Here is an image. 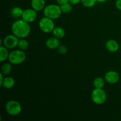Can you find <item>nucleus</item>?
<instances>
[{"mask_svg":"<svg viewBox=\"0 0 121 121\" xmlns=\"http://www.w3.org/2000/svg\"><path fill=\"white\" fill-rule=\"evenodd\" d=\"M105 80L106 82L111 85L116 84L119 80V75L115 71H109L105 74Z\"/></svg>","mask_w":121,"mask_h":121,"instance_id":"nucleus-9","label":"nucleus"},{"mask_svg":"<svg viewBox=\"0 0 121 121\" xmlns=\"http://www.w3.org/2000/svg\"><path fill=\"white\" fill-rule=\"evenodd\" d=\"M60 7L62 13H65V14L70 13L72 11V9H73L72 4L70 3L69 2L65 4L61 5H60Z\"/></svg>","mask_w":121,"mask_h":121,"instance_id":"nucleus-20","label":"nucleus"},{"mask_svg":"<svg viewBox=\"0 0 121 121\" xmlns=\"http://www.w3.org/2000/svg\"><path fill=\"white\" fill-rule=\"evenodd\" d=\"M56 1L59 5H61L65 4L69 2V0H56Z\"/></svg>","mask_w":121,"mask_h":121,"instance_id":"nucleus-24","label":"nucleus"},{"mask_svg":"<svg viewBox=\"0 0 121 121\" xmlns=\"http://www.w3.org/2000/svg\"><path fill=\"white\" fill-rule=\"evenodd\" d=\"M52 33L54 37L59 39H63L66 34V31H65V29L61 27H55Z\"/></svg>","mask_w":121,"mask_h":121,"instance_id":"nucleus-15","label":"nucleus"},{"mask_svg":"<svg viewBox=\"0 0 121 121\" xmlns=\"http://www.w3.org/2000/svg\"><path fill=\"white\" fill-rule=\"evenodd\" d=\"M39 26L41 31L46 34L52 33L55 28L53 20L46 16L40 19L39 22Z\"/></svg>","mask_w":121,"mask_h":121,"instance_id":"nucleus-6","label":"nucleus"},{"mask_svg":"<svg viewBox=\"0 0 121 121\" xmlns=\"http://www.w3.org/2000/svg\"><path fill=\"white\" fill-rule=\"evenodd\" d=\"M19 38L14 34H9L4 38L2 40L3 46L8 49H13L18 46L19 41Z\"/></svg>","mask_w":121,"mask_h":121,"instance_id":"nucleus-7","label":"nucleus"},{"mask_svg":"<svg viewBox=\"0 0 121 121\" xmlns=\"http://www.w3.org/2000/svg\"><path fill=\"white\" fill-rule=\"evenodd\" d=\"M115 5L117 9L121 11V0H117L115 2Z\"/></svg>","mask_w":121,"mask_h":121,"instance_id":"nucleus-23","label":"nucleus"},{"mask_svg":"<svg viewBox=\"0 0 121 121\" xmlns=\"http://www.w3.org/2000/svg\"><path fill=\"white\" fill-rule=\"evenodd\" d=\"M46 45L47 47L52 50L56 49L60 46V41L59 39L56 37H50L46 40Z\"/></svg>","mask_w":121,"mask_h":121,"instance_id":"nucleus-11","label":"nucleus"},{"mask_svg":"<svg viewBox=\"0 0 121 121\" xmlns=\"http://www.w3.org/2000/svg\"><path fill=\"white\" fill-rule=\"evenodd\" d=\"M31 8L36 11H41L44 9L46 7L45 0H31Z\"/></svg>","mask_w":121,"mask_h":121,"instance_id":"nucleus-12","label":"nucleus"},{"mask_svg":"<svg viewBox=\"0 0 121 121\" xmlns=\"http://www.w3.org/2000/svg\"><path fill=\"white\" fill-rule=\"evenodd\" d=\"M69 2L72 5H78L81 2V0H69Z\"/></svg>","mask_w":121,"mask_h":121,"instance_id":"nucleus-25","label":"nucleus"},{"mask_svg":"<svg viewBox=\"0 0 121 121\" xmlns=\"http://www.w3.org/2000/svg\"><path fill=\"white\" fill-rule=\"evenodd\" d=\"M12 70V64L10 63H5L1 66V73L4 76H8Z\"/></svg>","mask_w":121,"mask_h":121,"instance_id":"nucleus-17","label":"nucleus"},{"mask_svg":"<svg viewBox=\"0 0 121 121\" xmlns=\"http://www.w3.org/2000/svg\"><path fill=\"white\" fill-rule=\"evenodd\" d=\"M97 1H98V2H100V3H103V2H105L106 1H107L108 0H97Z\"/></svg>","mask_w":121,"mask_h":121,"instance_id":"nucleus-27","label":"nucleus"},{"mask_svg":"<svg viewBox=\"0 0 121 121\" xmlns=\"http://www.w3.org/2000/svg\"><path fill=\"white\" fill-rule=\"evenodd\" d=\"M44 16L52 19L57 20L60 17L62 11L59 4H49L46 6L43 9Z\"/></svg>","mask_w":121,"mask_h":121,"instance_id":"nucleus-2","label":"nucleus"},{"mask_svg":"<svg viewBox=\"0 0 121 121\" xmlns=\"http://www.w3.org/2000/svg\"><path fill=\"white\" fill-rule=\"evenodd\" d=\"M37 11L33 8H28L24 10L21 18L28 23H31L35 21L37 18Z\"/></svg>","mask_w":121,"mask_h":121,"instance_id":"nucleus-8","label":"nucleus"},{"mask_svg":"<svg viewBox=\"0 0 121 121\" xmlns=\"http://www.w3.org/2000/svg\"><path fill=\"white\" fill-rule=\"evenodd\" d=\"M24 10L19 7H15L12 8L11 11V15L13 17L15 18H18L19 17H21L23 13Z\"/></svg>","mask_w":121,"mask_h":121,"instance_id":"nucleus-16","label":"nucleus"},{"mask_svg":"<svg viewBox=\"0 0 121 121\" xmlns=\"http://www.w3.org/2000/svg\"><path fill=\"white\" fill-rule=\"evenodd\" d=\"M97 2V0H81L82 4L86 8H92Z\"/></svg>","mask_w":121,"mask_h":121,"instance_id":"nucleus-21","label":"nucleus"},{"mask_svg":"<svg viewBox=\"0 0 121 121\" xmlns=\"http://www.w3.org/2000/svg\"><path fill=\"white\" fill-rule=\"evenodd\" d=\"M5 110L8 115L15 117L21 113L22 107L20 103L15 100H10L5 105Z\"/></svg>","mask_w":121,"mask_h":121,"instance_id":"nucleus-5","label":"nucleus"},{"mask_svg":"<svg viewBox=\"0 0 121 121\" xmlns=\"http://www.w3.org/2000/svg\"><path fill=\"white\" fill-rule=\"evenodd\" d=\"M58 52L61 54H65L67 52V48L65 46V45H60L57 48Z\"/></svg>","mask_w":121,"mask_h":121,"instance_id":"nucleus-22","label":"nucleus"},{"mask_svg":"<svg viewBox=\"0 0 121 121\" xmlns=\"http://www.w3.org/2000/svg\"><path fill=\"white\" fill-rule=\"evenodd\" d=\"M31 30L30 23L22 18L14 21L11 26L12 33L19 39H25L28 37L30 34Z\"/></svg>","mask_w":121,"mask_h":121,"instance_id":"nucleus-1","label":"nucleus"},{"mask_svg":"<svg viewBox=\"0 0 121 121\" xmlns=\"http://www.w3.org/2000/svg\"><path fill=\"white\" fill-rule=\"evenodd\" d=\"M15 85V80L13 79L12 77L7 76L4 78L3 83H2L1 87H3L4 88L6 89H10L13 88Z\"/></svg>","mask_w":121,"mask_h":121,"instance_id":"nucleus-13","label":"nucleus"},{"mask_svg":"<svg viewBox=\"0 0 121 121\" xmlns=\"http://www.w3.org/2000/svg\"><path fill=\"white\" fill-rule=\"evenodd\" d=\"M91 98L93 102L98 105H101L105 104L107 99V95L103 88H95L91 95Z\"/></svg>","mask_w":121,"mask_h":121,"instance_id":"nucleus-4","label":"nucleus"},{"mask_svg":"<svg viewBox=\"0 0 121 121\" xmlns=\"http://www.w3.org/2000/svg\"><path fill=\"white\" fill-rule=\"evenodd\" d=\"M105 47L108 52L111 53H116L119 50V45L116 40L111 39L106 41Z\"/></svg>","mask_w":121,"mask_h":121,"instance_id":"nucleus-10","label":"nucleus"},{"mask_svg":"<svg viewBox=\"0 0 121 121\" xmlns=\"http://www.w3.org/2000/svg\"><path fill=\"white\" fill-rule=\"evenodd\" d=\"M105 79L104 78H101V77H98V78H96L95 79L93 80V86L95 87V88H98V89H100L103 88L105 86Z\"/></svg>","mask_w":121,"mask_h":121,"instance_id":"nucleus-18","label":"nucleus"},{"mask_svg":"<svg viewBox=\"0 0 121 121\" xmlns=\"http://www.w3.org/2000/svg\"><path fill=\"white\" fill-rule=\"evenodd\" d=\"M5 76L2 73H0V86H1L2 85V83H3L4 80V78H5Z\"/></svg>","mask_w":121,"mask_h":121,"instance_id":"nucleus-26","label":"nucleus"},{"mask_svg":"<svg viewBox=\"0 0 121 121\" xmlns=\"http://www.w3.org/2000/svg\"><path fill=\"white\" fill-rule=\"evenodd\" d=\"M9 54L8 48L3 45L0 46V62L3 63L7 60L9 57Z\"/></svg>","mask_w":121,"mask_h":121,"instance_id":"nucleus-14","label":"nucleus"},{"mask_svg":"<svg viewBox=\"0 0 121 121\" xmlns=\"http://www.w3.org/2000/svg\"><path fill=\"white\" fill-rule=\"evenodd\" d=\"M17 47H18L19 49L22 50H26L29 47V43H28V41L25 39H20L18 41Z\"/></svg>","mask_w":121,"mask_h":121,"instance_id":"nucleus-19","label":"nucleus"},{"mask_svg":"<svg viewBox=\"0 0 121 121\" xmlns=\"http://www.w3.org/2000/svg\"><path fill=\"white\" fill-rule=\"evenodd\" d=\"M26 59V54L24 50H15L9 53L8 61L13 65H18L22 64Z\"/></svg>","mask_w":121,"mask_h":121,"instance_id":"nucleus-3","label":"nucleus"}]
</instances>
